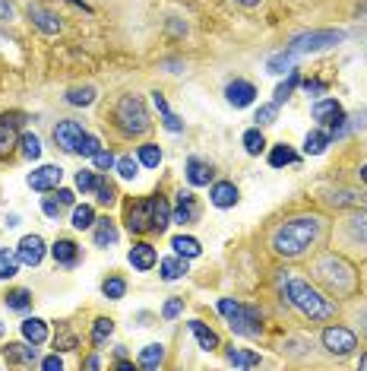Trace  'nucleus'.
Wrapping results in <instances>:
<instances>
[{
    "instance_id": "4c0bfd02",
    "label": "nucleus",
    "mask_w": 367,
    "mask_h": 371,
    "mask_svg": "<svg viewBox=\"0 0 367 371\" xmlns=\"http://www.w3.org/2000/svg\"><path fill=\"white\" fill-rule=\"evenodd\" d=\"M67 102L70 105H92L95 102V89L92 86H76V89L67 92Z\"/></svg>"
},
{
    "instance_id": "20e7f679",
    "label": "nucleus",
    "mask_w": 367,
    "mask_h": 371,
    "mask_svg": "<svg viewBox=\"0 0 367 371\" xmlns=\"http://www.w3.org/2000/svg\"><path fill=\"white\" fill-rule=\"evenodd\" d=\"M345 39V32H339V29H314V32H301L291 39V45L285 48V51L291 54V58H301V54H316V51H326V48L339 45V42Z\"/></svg>"
},
{
    "instance_id": "412c9836",
    "label": "nucleus",
    "mask_w": 367,
    "mask_h": 371,
    "mask_svg": "<svg viewBox=\"0 0 367 371\" xmlns=\"http://www.w3.org/2000/svg\"><path fill=\"white\" fill-rule=\"evenodd\" d=\"M158 270H162V279H168V282H174V279H181V276H187V257H165L162 263H158Z\"/></svg>"
},
{
    "instance_id": "c9c22d12",
    "label": "nucleus",
    "mask_w": 367,
    "mask_h": 371,
    "mask_svg": "<svg viewBox=\"0 0 367 371\" xmlns=\"http://www.w3.org/2000/svg\"><path fill=\"white\" fill-rule=\"evenodd\" d=\"M114 168H117V175L124 181H133V178H136V172H139V162L133 159V156H120V159L114 162Z\"/></svg>"
},
{
    "instance_id": "6ab92c4d",
    "label": "nucleus",
    "mask_w": 367,
    "mask_h": 371,
    "mask_svg": "<svg viewBox=\"0 0 367 371\" xmlns=\"http://www.w3.org/2000/svg\"><path fill=\"white\" fill-rule=\"evenodd\" d=\"M22 337H25V343L41 346L44 339H48V324H44L41 317H25L22 320Z\"/></svg>"
},
{
    "instance_id": "72a5a7b5",
    "label": "nucleus",
    "mask_w": 367,
    "mask_h": 371,
    "mask_svg": "<svg viewBox=\"0 0 367 371\" xmlns=\"http://www.w3.org/2000/svg\"><path fill=\"white\" fill-rule=\"evenodd\" d=\"M6 362H35V349H29V346H22V343H13V346H6Z\"/></svg>"
},
{
    "instance_id": "a19ab883",
    "label": "nucleus",
    "mask_w": 367,
    "mask_h": 371,
    "mask_svg": "<svg viewBox=\"0 0 367 371\" xmlns=\"http://www.w3.org/2000/svg\"><path fill=\"white\" fill-rule=\"evenodd\" d=\"M16 146V127L13 124H0V159Z\"/></svg>"
},
{
    "instance_id": "bb28decb",
    "label": "nucleus",
    "mask_w": 367,
    "mask_h": 371,
    "mask_svg": "<svg viewBox=\"0 0 367 371\" xmlns=\"http://www.w3.org/2000/svg\"><path fill=\"white\" fill-rule=\"evenodd\" d=\"M165 362V346L162 343H149L146 346L143 352H139V365H143V368H158V365Z\"/></svg>"
},
{
    "instance_id": "cd10ccee",
    "label": "nucleus",
    "mask_w": 367,
    "mask_h": 371,
    "mask_svg": "<svg viewBox=\"0 0 367 371\" xmlns=\"http://www.w3.org/2000/svg\"><path fill=\"white\" fill-rule=\"evenodd\" d=\"M117 241V225L111 219H98V229H95V244L98 248H111Z\"/></svg>"
},
{
    "instance_id": "8fccbe9b",
    "label": "nucleus",
    "mask_w": 367,
    "mask_h": 371,
    "mask_svg": "<svg viewBox=\"0 0 367 371\" xmlns=\"http://www.w3.org/2000/svg\"><path fill=\"white\" fill-rule=\"evenodd\" d=\"M92 159H95V168H98V172H108V168H114V162H117L111 153H108V149H98Z\"/></svg>"
},
{
    "instance_id": "4468645a",
    "label": "nucleus",
    "mask_w": 367,
    "mask_h": 371,
    "mask_svg": "<svg viewBox=\"0 0 367 371\" xmlns=\"http://www.w3.org/2000/svg\"><path fill=\"white\" fill-rule=\"evenodd\" d=\"M127 260L133 263V270H139V273H146V270H152L158 263V254H155V248L152 244H146V241H139V244H133L130 248V254H127Z\"/></svg>"
},
{
    "instance_id": "79ce46f5",
    "label": "nucleus",
    "mask_w": 367,
    "mask_h": 371,
    "mask_svg": "<svg viewBox=\"0 0 367 371\" xmlns=\"http://www.w3.org/2000/svg\"><path fill=\"white\" fill-rule=\"evenodd\" d=\"M98 149H101V143H98V137L95 134H82V140L76 143V156H89V159H92Z\"/></svg>"
},
{
    "instance_id": "7ed1b4c3",
    "label": "nucleus",
    "mask_w": 367,
    "mask_h": 371,
    "mask_svg": "<svg viewBox=\"0 0 367 371\" xmlns=\"http://www.w3.org/2000/svg\"><path fill=\"white\" fill-rule=\"evenodd\" d=\"M114 121H117V127L124 130V134H146L149 130V111H146L143 99L139 96H124L117 102V108H114Z\"/></svg>"
},
{
    "instance_id": "4d7b16f0",
    "label": "nucleus",
    "mask_w": 367,
    "mask_h": 371,
    "mask_svg": "<svg viewBox=\"0 0 367 371\" xmlns=\"http://www.w3.org/2000/svg\"><path fill=\"white\" fill-rule=\"evenodd\" d=\"M41 368H44V371H60V368H63V358H60V356H48V358L41 362Z\"/></svg>"
},
{
    "instance_id": "2f4dec72",
    "label": "nucleus",
    "mask_w": 367,
    "mask_h": 371,
    "mask_svg": "<svg viewBox=\"0 0 367 371\" xmlns=\"http://www.w3.org/2000/svg\"><path fill=\"white\" fill-rule=\"evenodd\" d=\"M29 305H32V292H29V289H13V292L6 295V308H10V311H25Z\"/></svg>"
},
{
    "instance_id": "423d86ee",
    "label": "nucleus",
    "mask_w": 367,
    "mask_h": 371,
    "mask_svg": "<svg viewBox=\"0 0 367 371\" xmlns=\"http://www.w3.org/2000/svg\"><path fill=\"white\" fill-rule=\"evenodd\" d=\"M316 273H320V279H326L335 292H348V289H352V270H348V263H342L339 257H333V254L316 263Z\"/></svg>"
},
{
    "instance_id": "2eb2a0df",
    "label": "nucleus",
    "mask_w": 367,
    "mask_h": 371,
    "mask_svg": "<svg viewBox=\"0 0 367 371\" xmlns=\"http://www.w3.org/2000/svg\"><path fill=\"white\" fill-rule=\"evenodd\" d=\"M29 20L35 23L44 35H57V32H60V16L51 13V10H44V7H38V4H29Z\"/></svg>"
},
{
    "instance_id": "0eeeda50",
    "label": "nucleus",
    "mask_w": 367,
    "mask_h": 371,
    "mask_svg": "<svg viewBox=\"0 0 367 371\" xmlns=\"http://www.w3.org/2000/svg\"><path fill=\"white\" fill-rule=\"evenodd\" d=\"M323 346H326V352H333V356H348V352H354V346H358V337H354L348 327H326V330H323Z\"/></svg>"
},
{
    "instance_id": "c85d7f7f",
    "label": "nucleus",
    "mask_w": 367,
    "mask_h": 371,
    "mask_svg": "<svg viewBox=\"0 0 367 371\" xmlns=\"http://www.w3.org/2000/svg\"><path fill=\"white\" fill-rule=\"evenodd\" d=\"M291 162H297V156H295V149L291 146H272V153H269V165L272 168H282V165H291Z\"/></svg>"
},
{
    "instance_id": "f8f14e48",
    "label": "nucleus",
    "mask_w": 367,
    "mask_h": 371,
    "mask_svg": "<svg viewBox=\"0 0 367 371\" xmlns=\"http://www.w3.org/2000/svg\"><path fill=\"white\" fill-rule=\"evenodd\" d=\"M225 99L234 108H247V105H253V99H257V89H253V83H247V80H234V83L225 86Z\"/></svg>"
},
{
    "instance_id": "f257e3e1",
    "label": "nucleus",
    "mask_w": 367,
    "mask_h": 371,
    "mask_svg": "<svg viewBox=\"0 0 367 371\" xmlns=\"http://www.w3.org/2000/svg\"><path fill=\"white\" fill-rule=\"evenodd\" d=\"M320 216H297L282 222L276 232H272V251L282 257H297L310 248V244L320 238Z\"/></svg>"
},
{
    "instance_id": "f03ea898",
    "label": "nucleus",
    "mask_w": 367,
    "mask_h": 371,
    "mask_svg": "<svg viewBox=\"0 0 367 371\" xmlns=\"http://www.w3.org/2000/svg\"><path fill=\"white\" fill-rule=\"evenodd\" d=\"M285 298H288L291 305H295L297 311H301L304 317H310V320H326V317H333V314H335L333 301L323 298V295L316 292L310 282H304V279H291L288 286H285Z\"/></svg>"
},
{
    "instance_id": "6e6552de",
    "label": "nucleus",
    "mask_w": 367,
    "mask_h": 371,
    "mask_svg": "<svg viewBox=\"0 0 367 371\" xmlns=\"http://www.w3.org/2000/svg\"><path fill=\"white\" fill-rule=\"evenodd\" d=\"M152 203H155V197L139 200V203L127 206V229L136 232V235L149 232V229H152Z\"/></svg>"
},
{
    "instance_id": "393cba45",
    "label": "nucleus",
    "mask_w": 367,
    "mask_h": 371,
    "mask_svg": "<svg viewBox=\"0 0 367 371\" xmlns=\"http://www.w3.org/2000/svg\"><path fill=\"white\" fill-rule=\"evenodd\" d=\"M168 225H171V206L162 197H155V203H152V229L165 232Z\"/></svg>"
},
{
    "instance_id": "37998d69",
    "label": "nucleus",
    "mask_w": 367,
    "mask_h": 371,
    "mask_svg": "<svg viewBox=\"0 0 367 371\" xmlns=\"http://www.w3.org/2000/svg\"><path fill=\"white\" fill-rule=\"evenodd\" d=\"M19 146H22L25 159H38V156H41V140H38L35 134H25L22 140H19Z\"/></svg>"
},
{
    "instance_id": "b1692460",
    "label": "nucleus",
    "mask_w": 367,
    "mask_h": 371,
    "mask_svg": "<svg viewBox=\"0 0 367 371\" xmlns=\"http://www.w3.org/2000/svg\"><path fill=\"white\" fill-rule=\"evenodd\" d=\"M329 140H333L329 134L314 130V134L304 137V153H307V156H323V153H326V146H329Z\"/></svg>"
},
{
    "instance_id": "a878e982",
    "label": "nucleus",
    "mask_w": 367,
    "mask_h": 371,
    "mask_svg": "<svg viewBox=\"0 0 367 371\" xmlns=\"http://www.w3.org/2000/svg\"><path fill=\"white\" fill-rule=\"evenodd\" d=\"M171 248H174L181 257H187V260H193V257H200V254H202L200 241H196V238H190V235H177L174 241H171Z\"/></svg>"
},
{
    "instance_id": "13d9d810",
    "label": "nucleus",
    "mask_w": 367,
    "mask_h": 371,
    "mask_svg": "<svg viewBox=\"0 0 367 371\" xmlns=\"http://www.w3.org/2000/svg\"><path fill=\"white\" fill-rule=\"evenodd\" d=\"M13 20V4L10 0H0V23H10Z\"/></svg>"
},
{
    "instance_id": "864d4df0",
    "label": "nucleus",
    "mask_w": 367,
    "mask_h": 371,
    "mask_svg": "<svg viewBox=\"0 0 367 371\" xmlns=\"http://www.w3.org/2000/svg\"><path fill=\"white\" fill-rule=\"evenodd\" d=\"M41 210H44V216H48V219H57V216H60V210H63V203H60V200H54V197H48L41 203Z\"/></svg>"
},
{
    "instance_id": "9d476101",
    "label": "nucleus",
    "mask_w": 367,
    "mask_h": 371,
    "mask_svg": "<svg viewBox=\"0 0 367 371\" xmlns=\"http://www.w3.org/2000/svg\"><path fill=\"white\" fill-rule=\"evenodd\" d=\"M82 124L79 121H60L54 127V143L63 149V153H76V143L82 140Z\"/></svg>"
},
{
    "instance_id": "6e6d98bb",
    "label": "nucleus",
    "mask_w": 367,
    "mask_h": 371,
    "mask_svg": "<svg viewBox=\"0 0 367 371\" xmlns=\"http://www.w3.org/2000/svg\"><path fill=\"white\" fill-rule=\"evenodd\" d=\"M304 89H307V96H323V92H326V83H320V80H307Z\"/></svg>"
},
{
    "instance_id": "1a4fd4ad",
    "label": "nucleus",
    "mask_w": 367,
    "mask_h": 371,
    "mask_svg": "<svg viewBox=\"0 0 367 371\" xmlns=\"http://www.w3.org/2000/svg\"><path fill=\"white\" fill-rule=\"evenodd\" d=\"M60 178H63V168L60 165H41L29 175V187L32 191H57L60 187Z\"/></svg>"
},
{
    "instance_id": "39448f33",
    "label": "nucleus",
    "mask_w": 367,
    "mask_h": 371,
    "mask_svg": "<svg viewBox=\"0 0 367 371\" xmlns=\"http://www.w3.org/2000/svg\"><path fill=\"white\" fill-rule=\"evenodd\" d=\"M219 311L228 317V327L240 337H257L259 333V311L257 308H247L234 298H221L219 301Z\"/></svg>"
},
{
    "instance_id": "bf43d9fd",
    "label": "nucleus",
    "mask_w": 367,
    "mask_h": 371,
    "mask_svg": "<svg viewBox=\"0 0 367 371\" xmlns=\"http://www.w3.org/2000/svg\"><path fill=\"white\" fill-rule=\"evenodd\" d=\"M152 105L158 108V115H165V111H168V102H165L162 92H152Z\"/></svg>"
},
{
    "instance_id": "9b49d317",
    "label": "nucleus",
    "mask_w": 367,
    "mask_h": 371,
    "mask_svg": "<svg viewBox=\"0 0 367 371\" xmlns=\"http://www.w3.org/2000/svg\"><path fill=\"white\" fill-rule=\"evenodd\" d=\"M16 257H19V263H25V267H38V263H41V257H44L41 235H25L22 241L16 244Z\"/></svg>"
},
{
    "instance_id": "de8ad7c7",
    "label": "nucleus",
    "mask_w": 367,
    "mask_h": 371,
    "mask_svg": "<svg viewBox=\"0 0 367 371\" xmlns=\"http://www.w3.org/2000/svg\"><path fill=\"white\" fill-rule=\"evenodd\" d=\"M98 175H95V172H79V175H76V187H79V191L82 194H89V191H95V187H98Z\"/></svg>"
},
{
    "instance_id": "052dcab7",
    "label": "nucleus",
    "mask_w": 367,
    "mask_h": 371,
    "mask_svg": "<svg viewBox=\"0 0 367 371\" xmlns=\"http://www.w3.org/2000/svg\"><path fill=\"white\" fill-rule=\"evenodd\" d=\"M54 346H60V349H73L76 339L70 337V333H63V337H57V339H54Z\"/></svg>"
},
{
    "instance_id": "a18cd8bd",
    "label": "nucleus",
    "mask_w": 367,
    "mask_h": 371,
    "mask_svg": "<svg viewBox=\"0 0 367 371\" xmlns=\"http://www.w3.org/2000/svg\"><path fill=\"white\" fill-rule=\"evenodd\" d=\"M329 203L333 206H348V203H364V194H354V191H339V194H333V197H329Z\"/></svg>"
},
{
    "instance_id": "f704fd0d",
    "label": "nucleus",
    "mask_w": 367,
    "mask_h": 371,
    "mask_svg": "<svg viewBox=\"0 0 367 371\" xmlns=\"http://www.w3.org/2000/svg\"><path fill=\"white\" fill-rule=\"evenodd\" d=\"M101 292H105V298L117 301V298H124V292H127V282L120 279V276H111V279H105V282H101Z\"/></svg>"
},
{
    "instance_id": "aec40b11",
    "label": "nucleus",
    "mask_w": 367,
    "mask_h": 371,
    "mask_svg": "<svg viewBox=\"0 0 367 371\" xmlns=\"http://www.w3.org/2000/svg\"><path fill=\"white\" fill-rule=\"evenodd\" d=\"M345 111H342V105L335 102V99H320V102L314 105V118L320 124H333L335 118H342Z\"/></svg>"
},
{
    "instance_id": "0e129e2a",
    "label": "nucleus",
    "mask_w": 367,
    "mask_h": 371,
    "mask_svg": "<svg viewBox=\"0 0 367 371\" xmlns=\"http://www.w3.org/2000/svg\"><path fill=\"white\" fill-rule=\"evenodd\" d=\"M234 4H240V7H259V0H234Z\"/></svg>"
},
{
    "instance_id": "e2e57ef3",
    "label": "nucleus",
    "mask_w": 367,
    "mask_h": 371,
    "mask_svg": "<svg viewBox=\"0 0 367 371\" xmlns=\"http://www.w3.org/2000/svg\"><path fill=\"white\" fill-rule=\"evenodd\" d=\"M86 368H92V371H98V368H101V362H98V358H95V356H92V358H89V362H86Z\"/></svg>"
},
{
    "instance_id": "5fc2aeb1",
    "label": "nucleus",
    "mask_w": 367,
    "mask_h": 371,
    "mask_svg": "<svg viewBox=\"0 0 367 371\" xmlns=\"http://www.w3.org/2000/svg\"><path fill=\"white\" fill-rule=\"evenodd\" d=\"M95 194H98V203H111V200H114V187H111V184H105V181H98Z\"/></svg>"
},
{
    "instance_id": "ea45409f",
    "label": "nucleus",
    "mask_w": 367,
    "mask_h": 371,
    "mask_svg": "<svg viewBox=\"0 0 367 371\" xmlns=\"http://www.w3.org/2000/svg\"><path fill=\"white\" fill-rule=\"evenodd\" d=\"M111 333H114V320L98 317V320H95V327H92V343H95V346H101L108 337H111Z\"/></svg>"
},
{
    "instance_id": "4be33fe9",
    "label": "nucleus",
    "mask_w": 367,
    "mask_h": 371,
    "mask_svg": "<svg viewBox=\"0 0 367 371\" xmlns=\"http://www.w3.org/2000/svg\"><path fill=\"white\" fill-rule=\"evenodd\" d=\"M190 333L196 337V343H200V349H206V352H212V349H219V337H215L212 330H209L202 320H190Z\"/></svg>"
},
{
    "instance_id": "49530a36",
    "label": "nucleus",
    "mask_w": 367,
    "mask_h": 371,
    "mask_svg": "<svg viewBox=\"0 0 367 371\" xmlns=\"http://www.w3.org/2000/svg\"><path fill=\"white\" fill-rule=\"evenodd\" d=\"M297 86V70L291 67V73H288V80H285L282 86L276 89V105H282V102H288V96H291V89Z\"/></svg>"
},
{
    "instance_id": "c03bdc74",
    "label": "nucleus",
    "mask_w": 367,
    "mask_h": 371,
    "mask_svg": "<svg viewBox=\"0 0 367 371\" xmlns=\"http://www.w3.org/2000/svg\"><path fill=\"white\" fill-rule=\"evenodd\" d=\"M291 54L288 51H282V54H272L269 61H266V67H269V73H285V70H291Z\"/></svg>"
},
{
    "instance_id": "09e8293b",
    "label": "nucleus",
    "mask_w": 367,
    "mask_h": 371,
    "mask_svg": "<svg viewBox=\"0 0 367 371\" xmlns=\"http://www.w3.org/2000/svg\"><path fill=\"white\" fill-rule=\"evenodd\" d=\"M276 115H278V105L269 102V105H259V111H257L253 121H257V124H276Z\"/></svg>"
},
{
    "instance_id": "7c9ffc66",
    "label": "nucleus",
    "mask_w": 367,
    "mask_h": 371,
    "mask_svg": "<svg viewBox=\"0 0 367 371\" xmlns=\"http://www.w3.org/2000/svg\"><path fill=\"white\" fill-rule=\"evenodd\" d=\"M19 273V257L13 251H0V279H13Z\"/></svg>"
},
{
    "instance_id": "69168bd1",
    "label": "nucleus",
    "mask_w": 367,
    "mask_h": 371,
    "mask_svg": "<svg viewBox=\"0 0 367 371\" xmlns=\"http://www.w3.org/2000/svg\"><path fill=\"white\" fill-rule=\"evenodd\" d=\"M361 181H367V165H361Z\"/></svg>"
},
{
    "instance_id": "e433bc0d",
    "label": "nucleus",
    "mask_w": 367,
    "mask_h": 371,
    "mask_svg": "<svg viewBox=\"0 0 367 371\" xmlns=\"http://www.w3.org/2000/svg\"><path fill=\"white\" fill-rule=\"evenodd\" d=\"M73 225L76 229H92L95 225V210L89 203H82V206H76L73 210Z\"/></svg>"
},
{
    "instance_id": "3c124183",
    "label": "nucleus",
    "mask_w": 367,
    "mask_h": 371,
    "mask_svg": "<svg viewBox=\"0 0 367 371\" xmlns=\"http://www.w3.org/2000/svg\"><path fill=\"white\" fill-rule=\"evenodd\" d=\"M181 311H184V298H168V301H165V308H162V314L168 320H174Z\"/></svg>"
},
{
    "instance_id": "c756f323",
    "label": "nucleus",
    "mask_w": 367,
    "mask_h": 371,
    "mask_svg": "<svg viewBox=\"0 0 367 371\" xmlns=\"http://www.w3.org/2000/svg\"><path fill=\"white\" fill-rule=\"evenodd\" d=\"M139 165L158 168V165H162V149H158L155 143H146V146H139Z\"/></svg>"
},
{
    "instance_id": "dca6fc26",
    "label": "nucleus",
    "mask_w": 367,
    "mask_h": 371,
    "mask_svg": "<svg viewBox=\"0 0 367 371\" xmlns=\"http://www.w3.org/2000/svg\"><path fill=\"white\" fill-rule=\"evenodd\" d=\"M187 181L193 187H206L209 181H212V165L209 162H202V159H187Z\"/></svg>"
},
{
    "instance_id": "a211bd4d",
    "label": "nucleus",
    "mask_w": 367,
    "mask_h": 371,
    "mask_svg": "<svg viewBox=\"0 0 367 371\" xmlns=\"http://www.w3.org/2000/svg\"><path fill=\"white\" fill-rule=\"evenodd\" d=\"M51 254H54V260L63 263V267H73V263L79 260V248H76V241H70V238H57Z\"/></svg>"
},
{
    "instance_id": "5701e85b",
    "label": "nucleus",
    "mask_w": 367,
    "mask_h": 371,
    "mask_svg": "<svg viewBox=\"0 0 367 371\" xmlns=\"http://www.w3.org/2000/svg\"><path fill=\"white\" fill-rule=\"evenodd\" d=\"M228 365H234V368H257L259 356L253 349H238V346H231V349H228Z\"/></svg>"
},
{
    "instance_id": "58836bf2",
    "label": "nucleus",
    "mask_w": 367,
    "mask_h": 371,
    "mask_svg": "<svg viewBox=\"0 0 367 371\" xmlns=\"http://www.w3.org/2000/svg\"><path fill=\"white\" fill-rule=\"evenodd\" d=\"M263 146H266V140H263V134H259V127L247 130V134H244V149H247V156H259V153H263Z\"/></svg>"
},
{
    "instance_id": "473e14b6",
    "label": "nucleus",
    "mask_w": 367,
    "mask_h": 371,
    "mask_svg": "<svg viewBox=\"0 0 367 371\" xmlns=\"http://www.w3.org/2000/svg\"><path fill=\"white\" fill-rule=\"evenodd\" d=\"M348 235H352L354 241H367V213H354V216L348 219Z\"/></svg>"
},
{
    "instance_id": "338daca9",
    "label": "nucleus",
    "mask_w": 367,
    "mask_h": 371,
    "mask_svg": "<svg viewBox=\"0 0 367 371\" xmlns=\"http://www.w3.org/2000/svg\"><path fill=\"white\" fill-rule=\"evenodd\" d=\"M361 368L367 371V352H364V356H361Z\"/></svg>"
},
{
    "instance_id": "603ef678",
    "label": "nucleus",
    "mask_w": 367,
    "mask_h": 371,
    "mask_svg": "<svg viewBox=\"0 0 367 371\" xmlns=\"http://www.w3.org/2000/svg\"><path fill=\"white\" fill-rule=\"evenodd\" d=\"M162 124H165V130H171V134H181L184 130V121L177 115H171V111H165L162 115Z\"/></svg>"
},
{
    "instance_id": "680f3d73",
    "label": "nucleus",
    "mask_w": 367,
    "mask_h": 371,
    "mask_svg": "<svg viewBox=\"0 0 367 371\" xmlns=\"http://www.w3.org/2000/svg\"><path fill=\"white\" fill-rule=\"evenodd\" d=\"M57 200H60L63 206L73 203V191H67V187H57Z\"/></svg>"
},
{
    "instance_id": "f3484780",
    "label": "nucleus",
    "mask_w": 367,
    "mask_h": 371,
    "mask_svg": "<svg viewBox=\"0 0 367 371\" xmlns=\"http://www.w3.org/2000/svg\"><path fill=\"white\" fill-rule=\"evenodd\" d=\"M209 197H212V203L219 206V210H228V206L238 203V187H234L231 181H219V184H212Z\"/></svg>"
},
{
    "instance_id": "ddd939ff",
    "label": "nucleus",
    "mask_w": 367,
    "mask_h": 371,
    "mask_svg": "<svg viewBox=\"0 0 367 371\" xmlns=\"http://www.w3.org/2000/svg\"><path fill=\"white\" fill-rule=\"evenodd\" d=\"M196 216H200V210H196V197L190 191H181V194H177V206H174V216H171V222L190 225V222H196Z\"/></svg>"
}]
</instances>
